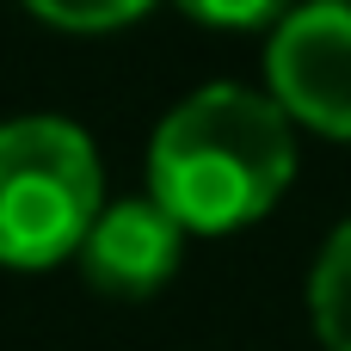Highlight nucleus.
Wrapping results in <instances>:
<instances>
[{
	"instance_id": "nucleus-1",
	"label": "nucleus",
	"mask_w": 351,
	"mask_h": 351,
	"mask_svg": "<svg viewBox=\"0 0 351 351\" xmlns=\"http://www.w3.org/2000/svg\"><path fill=\"white\" fill-rule=\"evenodd\" d=\"M296 179V123L271 93L210 80L148 136V197L185 234H234L284 204Z\"/></svg>"
},
{
	"instance_id": "nucleus-2",
	"label": "nucleus",
	"mask_w": 351,
	"mask_h": 351,
	"mask_svg": "<svg viewBox=\"0 0 351 351\" xmlns=\"http://www.w3.org/2000/svg\"><path fill=\"white\" fill-rule=\"evenodd\" d=\"M105 210L93 136L68 117L0 123V265L43 271L86 247Z\"/></svg>"
},
{
	"instance_id": "nucleus-3",
	"label": "nucleus",
	"mask_w": 351,
	"mask_h": 351,
	"mask_svg": "<svg viewBox=\"0 0 351 351\" xmlns=\"http://www.w3.org/2000/svg\"><path fill=\"white\" fill-rule=\"evenodd\" d=\"M271 105L327 142H351V0H296L265 43Z\"/></svg>"
},
{
	"instance_id": "nucleus-4",
	"label": "nucleus",
	"mask_w": 351,
	"mask_h": 351,
	"mask_svg": "<svg viewBox=\"0 0 351 351\" xmlns=\"http://www.w3.org/2000/svg\"><path fill=\"white\" fill-rule=\"evenodd\" d=\"M86 284L99 296H117V302H142L154 296L179 259H185V228L154 204V197H123V204H105L86 247L74 253Z\"/></svg>"
},
{
	"instance_id": "nucleus-5",
	"label": "nucleus",
	"mask_w": 351,
	"mask_h": 351,
	"mask_svg": "<svg viewBox=\"0 0 351 351\" xmlns=\"http://www.w3.org/2000/svg\"><path fill=\"white\" fill-rule=\"evenodd\" d=\"M308 321L327 351H351V216L321 241L308 265Z\"/></svg>"
},
{
	"instance_id": "nucleus-6",
	"label": "nucleus",
	"mask_w": 351,
	"mask_h": 351,
	"mask_svg": "<svg viewBox=\"0 0 351 351\" xmlns=\"http://www.w3.org/2000/svg\"><path fill=\"white\" fill-rule=\"evenodd\" d=\"M25 6L62 31H117V25L142 19L154 0H25Z\"/></svg>"
},
{
	"instance_id": "nucleus-7",
	"label": "nucleus",
	"mask_w": 351,
	"mask_h": 351,
	"mask_svg": "<svg viewBox=\"0 0 351 351\" xmlns=\"http://www.w3.org/2000/svg\"><path fill=\"white\" fill-rule=\"evenodd\" d=\"M179 12H191L197 25H216V31H278L290 12H296V0H173Z\"/></svg>"
}]
</instances>
